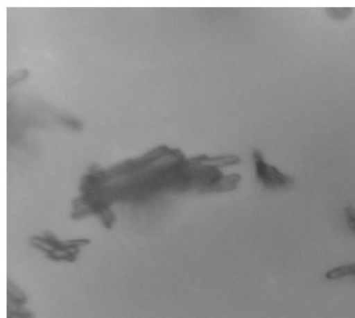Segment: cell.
<instances>
[{"label":"cell","mask_w":355,"mask_h":318,"mask_svg":"<svg viewBox=\"0 0 355 318\" xmlns=\"http://www.w3.org/2000/svg\"><path fill=\"white\" fill-rule=\"evenodd\" d=\"M32 245L55 261L73 262L82 247L88 244L86 240L61 242L52 236L33 237Z\"/></svg>","instance_id":"cell-1"},{"label":"cell","mask_w":355,"mask_h":318,"mask_svg":"<svg viewBox=\"0 0 355 318\" xmlns=\"http://www.w3.org/2000/svg\"><path fill=\"white\" fill-rule=\"evenodd\" d=\"M255 171L258 180L265 187L272 190H284L292 187L294 178L266 162L258 151L253 152Z\"/></svg>","instance_id":"cell-2"},{"label":"cell","mask_w":355,"mask_h":318,"mask_svg":"<svg viewBox=\"0 0 355 318\" xmlns=\"http://www.w3.org/2000/svg\"><path fill=\"white\" fill-rule=\"evenodd\" d=\"M27 302L28 299H7V318H36Z\"/></svg>","instance_id":"cell-3"},{"label":"cell","mask_w":355,"mask_h":318,"mask_svg":"<svg viewBox=\"0 0 355 318\" xmlns=\"http://www.w3.org/2000/svg\"><path fill=\"white\" fill-rule=\"evenodd\" d=\"M349 276H355V263L336 267L324 274L325 278L329 281L338 280Z\"/></svg>","instance_id":"cell-4"},{"label":"cell","mask_w":355,"mask_h":318,"mask_svg":"<svg viewBox=\"0 0 355 318\" xmlns=\"http://www.w3.org/2000/svg\"><path fill=\"white\" fill-rule=\"evenodd\" d=\"M344 212L348 227L355 234V208L348 205L345 208Z\"/></svg>","instance_id":"cell-5"}]
</instances>
